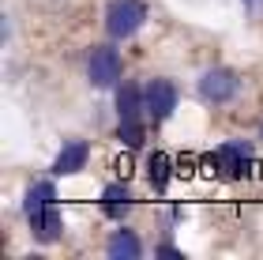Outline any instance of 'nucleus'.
Wrapping results in <instances>:
<instances>
[{
  "label": "nucleus",
  "mask_w": 263,
  "mask_h": 260,
  "mask_svg": "<svg viewBox=\"0 0 263 260\" xmlns=\"http://www.w3.org/2000/svg\"><path fill=\"white\" fill-rule=\"evenodd\" d=\"M27 219L42 241L61 238V211H57V188L49 181H38L27 193Z\"/></svg>",
  "instance_id": "nucleus-1"
},
{
  "label": "nucleus",
  "mask_w": 263,
  "mask_h": 260,
  "mask_svg": "<svg viewBox=\"0 0 263 260\" xmlns=\"http://www.w3.org/2000/svg\"><path fill=\"white\" fill-rule=\"evenodd\" d=\"M143 19H147V4L143 0H113L109 8H105V27H109L113 38H132Z\"/></svg>",
  "instance_id": "nucleus-2"
},
{
  "label": "nucleus",
  "mask_w": 263,
  "mask_h": 260,
  "mask_svg": "<svg viewBox=\"0 0 263 260\" xmlns=\"http://www.w3.org/2000/svg\"><path fill=\"white\" fill-rule=\"evenodd\" d=\"M143 110H147V117L154 125L165 121V117L177 110V87L170 79H151L147 91H143Z\"/></svg>",
  "instance_id": "nucleus-3"
},
{
  "label": "nucleus",
  "mask_w": 263,
  "mask_h": 260,
  "mask_svg": "<svg viewBox=\"0 0 263 260\" xmlns=\"http://www.w3.org/2000/svg\"><path fill=\"white\" fill-rule=\"evenodd\" d=\"M87 76L94 87H113L121 79V53L113 45H98L90 53V64H87Z\"/></svg>",
  "instance_id": "nucleus-4"
},
{
  "label": "nucleus",
  "mask_w": 263,
  "mask_h": 260,
  "mask_svg": "<svg viewBox=\"0 0 263 260\" xmlns=\"http://www.w3.org/2000/svg\"><path fill=\"white\" fill-rule=\"evenodd\" d=\"M237 76L230 72V68H211V72H203L199 79V94H203V102H230L233 94H237Z\"/></svg>",
  "instance_id": "nucleus-5"
},
{
  "label": "nucleus",
  "mask_w": 263,
  "mask_h": 260,
  "mask_svg": "<svg viewBox=\"0 0 263 260\" xmlns=\"http://www.w3.org/2000/svg\"><path fill=\"white\" fill-rule=\"evenodd\" d=\"M248 159H252V147L248 144H222L218 151H214V166H218L222 177H241Z\"/></svg>",
  "instance_id": "nucleus-6"
},
{
  "label": "nucleus",
  "mask_w": 263,
  "mask_h": 260,
  "mask_svg": "<svg viewBox=\"0 0 263 260\" xmlns=\"http://www.w3.org/2000/svg\"><path fill=\"white\" fill-rule=\"evenodd\" d=\"M87 155H90V147L83 144V140H71V144H64V151L57 155L53 162V174H79L83 166H87Z\"/></svg>",
  "instance_id": "nucleus-7"
},
{
  "label": "nucleus",
  "mask_w": 263,
  "mask_h": 260,
  "mask_svg": "<svg viewBox=\"0 0 263 260\" xmlns=\"http://www.w3.org/2000/svg\"><path fill=\"white\" fill-rule=\"evenodd\" d=\"M132 204V196H128V188L124 185H105V193H102V207H105V215L109 219H121L124 211Z\"/></svg>",
  "instance_id": "nucleus-8"
},
{
  "label": "nucleus",
  "mask_w": 263,
  "mask_h": 260,
  "mask_svg": "<svg viewBox=\"0 0 263 260\" xmlns=\"http://www.w3.org/2000/svg\"><path fill=\"white\" fill-rule=\"evenodd\" d=\"M143 249H139V241H136V234H128V230H117L113 238H109V256L113 260H136Z\"/></svg>",
  "instance_id": "nucleus-9"
},
{
  "label": "nucleus",
  "mask_w": 263,
  "mask_h": 260,
  "mask_svg": "<svg viewBox=\"0 0 263 260\" xmlns=\"http://www.w3.org/2000/svg\"><path fill=\"white\" fill-rule=\"evenodd\" d=\"M143 94H139V87H132V83H124L121 91H117V113H121V121H132V117H139V110H143Z\"/></svg>",
  "instance_id": "nucleus-10"
},
{
  "label": "nucleus",
  "mask_w": 263,
  "mask_h": 260,
  "mask_svg": "<svg viewBox=\"0 0 263 260\" xmlns=\"http://www.w3.org/2000/svg\"><path fill=\"white\" fill-rule=\"evenodd\" d=\"M147 170H151V185L154 188H165V181H170V159L154 151V155L147 159Z\"/></svg>",
  "instance_id": "nucleus-11"
},
{
  "label": "nucleus",
  "mask_w": 263,
  "mask_h": 260,
  "mask_svg": "<svg viewBox=\"0 0 263 260\" xmlns=\"http://www.w3.org/2000/svg\"><path fill=\"white\" fill-rule=\"evenodd\" d=\"M117 132H121V140H124L128 147H139V144H143V125H139V117L121 121V128H117Z\"/></svg>",
  "instance_id": "nucleus-12"
},
{
  "label": "nucleus",
  "mask_w": 263,
  "mask_h": 260,
  "mask_svg": "<svg viewBox=\"0 0 263 260\" xmlns=\"http://www.w3.org/2000/svg\"><path fill=\"white\" fill-rule=\"evenodd\" d=\"M245 4H248V8H256V4H259V0H245Z\"/></svg>",
  "instance_id": "nucleus-13"
}]
</instances>
